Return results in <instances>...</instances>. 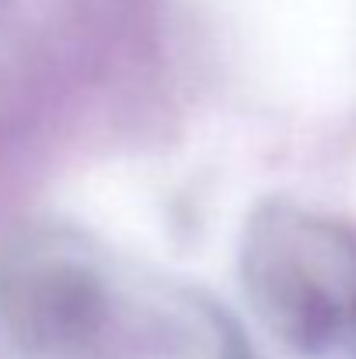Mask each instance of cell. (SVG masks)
I'll use <instances>...</instances> for the list:
<instances>
[{
  "mask_svg": "<svg viewBox=\"0 0 356 359\" xmlns=\"http://www.w3.org/2000/svg\"><path fill=\"white\" fill-rule=\"evenodd\" d=\"M244 290L272 335L318 356L356 328V241L329 217L269 203L244 231Z\"/></svg>",
  "mask_w": 356,
  "mask_h": 359,
  "instance_id": "cell-1",
  "label": "cell"
}]
</instances>
